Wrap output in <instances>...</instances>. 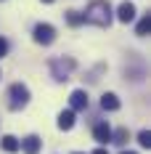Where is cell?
Here are the masks:
<instances>
[{
    "label": "cell",
    "mask_w": 151,
    "mask_h": 154,
    "mask_svg": "<svg viewBox=\"0 0 151 154\" xmlns=\"http://www.w3.org/2000/svg\"><path fill=\"white\" fill-rule=\"evenodd\" d=\"M59 128L61 130H72V128H74V112H72V109H66V112L59 114Z\"/></svg>",
    "instance_id": "30bf717a"
},
{
    "label": "cell",
    "mask_w": 151,
    "mask_h": 154,
    "mask_svg": "<svg viewBox=\"0 0 151 154\" xmlns=\"http://www.w3.org/2000/svg\"><path fill=\"white\" fill-rule=\"evenodd\" d=\"M0 146H3V149H5V152H19V149H21V141L16 138V136H3V138H0Z\"/></svg>",
    "instance_id": "8fae6325"
},
{
    "label": "cell",
    "mask_w": 151,
    "mask_h": 154,
    "mask_svg": "<svg viewBox=\"0 0 151 154\" xmlns=\"http://www.w3.org/2000/svg\"><path fill=\"white\" fill-rule=\"evenodd\" d=\"M53 40H56V29H53L50 24H37V27H35V43L50 45Z\"/></svg>",
    "instance_id": "3957f363"
},
{
    "label": "cell",
    "mask_w": 151,
    "mask_h": 154,
    "mask_svg": "<svg viewBox=\"0 0 151 154\" xmlns=\"http://www.w3.org/2000/svg\"><path fill=\"white\" fill-rule=\"evenodd\" d=\"M74 154H82V152H74Z\"/></svg>",
    "instance_id": "ffe728a7"
},
{
    "label": "cell",
    "mask_w": 151,
    "mask_h": 154,
    "mask_svg": "<svg viewBox=\"0 0 151 154\" xmlns=\"http://www.w3.org/2000/svg\"><path fill=\"white\" fill-rule=\"evenodd\" d=\"M93 136H95L98 143H111V128H109L106 122H101V125L93 128Z\"/></svg>",
    "instance_id": "5b68a950"
},
{
    "label": "cell",
    "mask_w": 151,
    "mask_h": 154,
    "mask_svg": "<svg viewBox=\"0 0 151 154\" xmlns=\"http://www.w3.org/2000/svg\"><path fill=\"white\" fill-rule=\"evenodd\" d=\"M101 109H106V112H117V109H119V98H117L114 93H104V96H101Z\"/></svg>",
    "instance_id": "9c48e42d"
},
{
    "label": "cell",
    "mask_w": 151,
    "mask_h": 154,
    "mask_svg": "<svg viewBox=\"0 0 151 154\" xmlns=\"http://www.w3.org/2000/svg\"><path fill=\"white\" fill-rule=\"evenodd\" d=\"M69 104H72V112H77V109H88V93L85 91H74L72 96H69Z\"/></svg>",
    "instance_id": "8992f818"
},
{
    "label": "cell",
    "mask_w": 151,
    "mask_h": 154,
    "mask_svg": "<svg viewBox=\"0 0 151 154\" xmlns=\"http://www.w3.org/2000/svg\"><path fill=\"white\" fill-rule=\"evenodd\" d=\"M82 21H90L95 27H109L111 24V5L106 0H93L85 11V16H82Z\"/></svg>",
    "instance_id": "6da1fadb"
},
{
    "label": "cell",
    "mask_w": 151,
    "mask_h": 154,
    "mask_svg": "<svg viewBox=\"0 0 151 154\" xmlns=\"http://www.w3.org/2000/svg\"><path fill=\"white\" fill-rule=\"evenodd\" d=\"M0 77H3V75H0Z\"/></svg>",
    "instance_id": "44dd1931"
},
{
    "label": "cell",
    "mask_w": 151,
    "mask_h": 154,
    "mask_svg": "<svg viewBox=\"0 0 151 154\" xmlns=\"http://www.w3.org/2000/svg\"><path fill=\"white\" fill-rule=\"evenodd\" d=\"M130 138V133H127V128H119V130H117V133H111V143H125V141Z\"/></svg>",
    "instance_id": "4fadbf2b"
},
{
    "label": "cell",
    "mask_w": 151,
    "mask_h": 154,
    "mask_svg": "<svg viewBox=\"0 0 151 154\" xmlns=\"http://www.w3.org/2000/svg\"><path fill=\"white\" fill-rule=\"evenodd\" d=\"M40 143H43L40 136H27V138L21 141V152L24 154H37L40 152Z\"/></svg>",
    "instance_id": "52a82bcc"
},
{
    "label": "cell",
    "mask_w": 151,
    "mask_h": 154,
    "mask_svg": "<svg viewBox=\"0 0 151 154\" xmlns=\"http://www.w3.org/2000/svg\"><path fill=\"white\" fill-rule=\"evenodd\" d=\"M138 143H140L143 149H149V146H151V133H149V130H140V133H138Z\"/></svg>",
    "instance_id": "5bb4252c"
},
{
    "label": "cell",
    "mask_w": 151,
    "mask_h": 154,
    "mask_svg": "<svg viewBox=\"0 0 151 154\" xmlns=\"http://www.w3.org/2000/svg\"><path fill=\"white\" fill-rule=\"evenodd\" d=\"M117 19H119L122 24L133 21V19H135V5H133V3H122L119 8H117Z\"/></svg>",
    "instance_id": "277c9868"
},
{
    "label": "cell",
    "mask_w": 151,
    "mask_h": 154,
    "mask_svg": "<svg viewBox=\"0 0 151 154\" xmlns=\"http://www.w3.org/2000/svg\"><path fill=\"white\" fill-rule=\"evenodd\" d=\"M66 21H69L72 27H77V24H82V16L77 14V11H69V14H66Z\"/></svg>",
    "instance_id": "9a60e30c"
},
{
    "label": "cell",
    "mask_w": 151,
    "mask_h": 154,
    "mask_svg": "<svg viewBox=\"0 0 151 154\" xmlns=\"http://www.w3.org/2000/svg\"><path fill=\"white\" fill-rule=\"evenodd\" d=\"M122 154H135V152H122Z\"/></svg>",
    "instance_id": "ac0fdd59"
},
{
    "label": "cell",
    "mask_w": 151,
    "mask_h": 154,
    "mask_svg": "<svg viewBox=\"0 0 151 154\" xmlns=\"http://www.w3.org/2000/svg\"><path fill=\"white\" fill-rule=\"evenodd\" d=\"M5 53H8V40H5V37H0V59H3Z\"/></svg>",
    "instance_id": "2e32d148"
},
{
    "label": "cell",
    "mask_w": 151,
    "mask_h": 154,
    "mask_svg": "<svg viewBox=\"0 0 151 154\" xmlns=\"http://www.w3.org/2000/svg\"><path fill=\"white\" fill-rule=\"evenodd\" d=\"M8 106L11 109H21V106H27V101H29V88L24 85V82H14L11 85V91H8Z\"/></svg>",
    "instance_id": "7a4b0ae2"
},
{
    "label": "cell",
    "mask_w": 151,
    "mask_h": 154,
    "mask_svg": "<svg viewBox=\"0 0 151 154\" xmlns=\"http://www.w3.org/2000/svg\"><path fill=\"white\" fill-rule=\"evenodd\" d=\"M149 29H151V19H149V16H143V19L138 21L135 35H138V37H146V35H149Z\"/></svg>",
    "instance_id": "7c38bea8"
},
{
    "label": "cell",
    "mask_w": 151,
    "mask_h": 154,
    "mask_svg": "<svg viewBox=\"0 0 151 154\" xmlns=\"http://www.w3.org/2000/svg\"><path fill=\"white\" fill-rule=\"evenodd\" d=\"M93 154H109V152H106V149H95Z\"/></svg>",
    "instance_id": "e0dca14e"
},
{
    "label": "cell",
    "mask_w": 151,
    "mask_h": 154,
    "mask_svg": "<svg viewBox=\"0 0 151 154\" xmlns=\"http://www.w3.org/2000/svg\"><path fill=\"white\" fill-rule=\"evenodd\" d=\"M43 3H53V0H43Z\"/></svg>",
    "instance_id": "d6986e66"
},
{
    "label": "cell",
    "mask_w": 151,
    "mask_h": 154,
    "mask_svg": "<svg viewBox=\"0 0 151 154\" xmlns=\"http://www.w3.org/2000/svg\"><path fill=\"white\" fill-rule=\"evenodd\" d=\"M74 66V61L72 59H66V61H53V72H56V80H69L66 77V72Z\"/></svg>",
    "instance_id": "ba28073f"
}]
</instances>
